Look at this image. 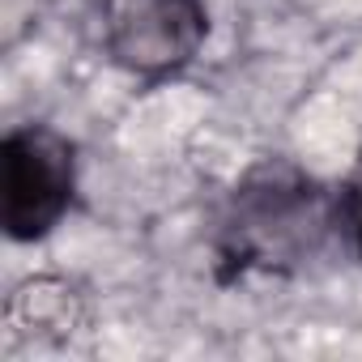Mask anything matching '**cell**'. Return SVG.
<instances>
[{"label":"cell","instance_id":"cell-1","mask_svg":"<svg viewBox=\"0 0 362 362\" xmlns=\"http://www.w3.org/2000/svg\"><path fill=\"white\" fill-rule=\"evenodd\" d=\"M324 226L311 184L281 170H264L239 192L230 218V252L243 264H281L315 247Z\"/></svg>","mask_w":362,"mask_h":362},{"label":"cell","instance_id":"cell-2","mask_svg":"<svg viewBox=\"0 0 362 362\" xmlns=\"http://www.w3.org/2000/svg\"><path fill=\"white\" fill-rule=\"evenodd\" d=\"M103 30L124 69L166 77L201 52L209 18L201 0H107Z\"/></svg>","mask_w":362,"mask_h":362},{"label":"cell","instance_id":"cell-3","mask_svg":"<svg viewBox=\"0 0 362 362\" xmlns=\"http://www.w3.org/2000/svg\"><path fill=\"white\" fill-rule=\"evenodd\" d=\"M73 201V149L47 128L5 136V230L26 243L43 239Z\"/></svg>","mask_w":362,"mask_h":362},{"label":"cell","instance_id":"cell-4","mask_svg":"<svg viewBox=\"0 0 362 362\" xmlns=\"http://www.w3.org/2000/svg\"><path fill=\"white\" fill-rule=\"evenodd\" d=\"M81 298L73 286L56 277H35L18 286L5 303V324L13 345H35V341H69L73 328H81Z\"/></svg>","mask_w":362,"mask_h":362},{"label":"cell","instance_id":"cell-5","mask_svg":"<svg viewBox=\"0 0 362 362\" xmlns=\"http://www.w3.org/2000/svg\"><path fill=\"white\" fill-rule=\"evenodd\" d=\"M345 222H349V235L362 252V158H358V170H354L349 192H345Z\"/></svg>","mask_w":362,"mask_h":362}]
</instances>
